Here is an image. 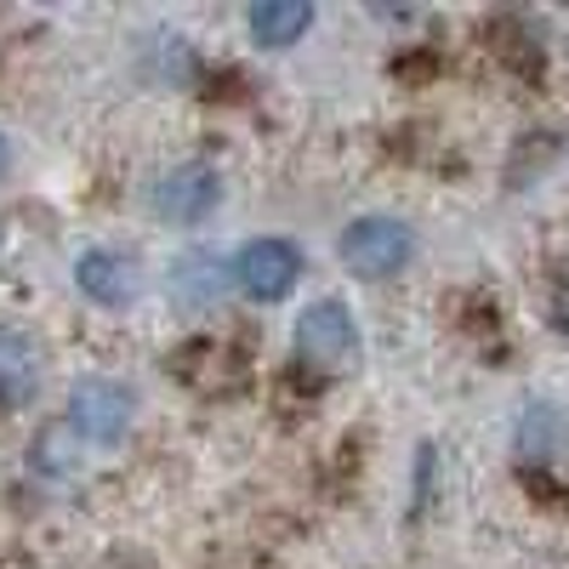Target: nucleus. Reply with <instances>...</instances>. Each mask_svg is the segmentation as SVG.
Instances as JSON below:
<instances>
[{
  "mask_svg": "<svg viewBox=\"0 0 569 569\" xmlns=\"http://www.w3.org/2000/svg\"><path fill=\"white\" fill-rule=\"evenodd\" d=\"M131 410H137L131 388L109 382V376H86V382H74V393H69V421L91 445H114L131 427Z\"/></svg>",
  "mask_w": 569,
  "mask_h": 569,
  "instance_id": "nucleus-4",
  "label": "nucleus"
},
{
  "mask_svg": "<svg viewBox=\"0 0 569 569\" xmlns=\"http://www.w3.org/2000/svg\"><path fill=\"white\" fill-rule=\"evenodd\" d=\"M7 166H12V142H7V131H0V177H7Z\"/></svg>",
  "mask_w": 569,
  "mask_h": 569,
  "instance_id": "nucleus-11",
  "label": "nucleus"
},
{
  "mask_svg": "<svg viewBox=\"0 0 569 569\" xmlns=\"http://www.w3.org/2000/svg\"><path fill=\"white\" fill-rule=\"evenodd\" d=\"M297 279H302V251L291 240H251V246H240V257H233V284H240L251 302L291 297Z\"/></svg>",
  "mask_w": 569,
  "mask_h": 569,
  "instance_id": "nucleus-3",
  "label": "nucleus"
},
{
  "mask_svg": "<svg viewBox=\"0 0 569 569\" xmlns=\"http://www.w3.org/2000/svg\"><path fill=\"white\" fill-rule=\"evenodd\" d=\"M40 388V348L23 330H0V410L29 405Z\"/></svg>",
  "mask_w": 569,
  "mask_h": 569,
  "instance_id": "nucleus-8",
  "label": "nucleus"
},
{
  "mask_svg": "<svg viewBox=\"0 0 569 569\" xmlns=\"http://www.w3.org/2000/svg\"><path fill=\"white\" fill-rule=\"evenodd\" d=\"M233 284V262H222L217 251H188L171 262V297L188 308V313H206L228 297Z\"/></svg>",
  "mask_w": 569,
  "mask_h": 569,
  "instance_id": "nucleus-7",
  "label": "nucleus"
},
{
  "mask_svg": "<svg viewBox=\"0 0 569 569\" xmlns=\"http://www.w3.org/2000/svg\"><path fill=\"white\" fill-rule=\"evenodd\" d=\"M313 23V7L308 0H257V7L246 12V29L257 46H268V52H279V46H297Z\"/></svg>",
  "mask_w": 569,
  "mask_h": 569,
  "instance_id": "nucleus-9",
  "label": "nucleus"
},
{
  "mask_svg": "<svg viewBox=\"0 0 569 569\" xmlns=\"http://www.w3.org/2000/svg\"><path fill=\"white\" fill-rule=\"evenodd\" d=\"M291 353H297V365H308L313 376H348V370L359 365V353H365L348 302H337V297L308 302V308L297 313V330H291Z\"/></svg>",
  "mask_w": 569,
  "mask_h": 569,
  "instance_id": "nucleus-1",
  "label": "nucleus"
},
{
  "mask_svg": "<svg viewBox=\"0 0 569 569\" xmlns=\"http://www.w3.org/2000/svg\"><path fill=\"white\" fill-rule=\"evenodd\" d=\"M217 200H222V182H217V171L206 166V160H188V166H171L160 182H154V194H149V206L166 217V222H206L211 211H217Z\"/></svg>",
  "mask_w": 569,
  "mask_h": 569,
  "instance_id": "nucleus-5",
  "label": "nucleus"
},
{
  "mask_svg": "<svg viewBox=\"0 0 569 569\" xmlns=\"http://www.w3.org/2000/svg\"><path fill=\"white\" fill-rule=\"evenodd\" d=\"M34 467L40 472H52V479H63V472L80 467V427L63 416L52 427H40V439H34Z\"/></svg>",
  "mask_w": 569,
  "mask_h": 569,
  "instance_id": "nucleus-10",
  "label": "nucleus"
},
{
  "mask_svg": "<svg viewBox=\"0 0 569 569\" xmlns=\"http://www.w3.org/2000/svg\"><path fill=\"white\" fill-rule=\"evenodd\" d=\"M74 284L98 302V308H131L137 302V291H142V273H137V262L126 257V251H80V262H74Z\"/></svg>",
  "mask_w": 569,
  "mask_h": 569,
  "instance_id": "nucleus-6",
  "label": "nucleus"
},
{
  "mask_svg": "<svg viewBox=\"0 0 569 569\" xmlns=\"http://www.w3.org/2000/svg\"><path fill=\"white\" fill-rule=\"evenodd\" d=\"M337 257H342L359 279H388V273H399V268L416 257V233H410L399 217H359V222H348Z\"/></svg>",
  "mask_w": 569,
  "mask_h": 569,
  "instance_id": "nucleus-2",
  "label": "nucleus"
}]
</instances>
